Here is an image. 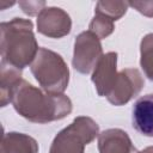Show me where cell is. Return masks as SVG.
Instances as JSON below:
<instances>
[{"mask_svg": "<svg viewBox=\"0 0 153 153\" xmlns=\"http://www.w3.org/2000/svg\"><path fill=\"white\" fill-rule=\"evenodd\" d=\"M12 105L25 120L45 124L60 121L72 112V100L63 93H49L22 79L13 90Z\"/></svg>", "mask_w": 153, "mask_h": 153, "instance_id": "obj_1", "label": "cell"}, {"mask_svg": "<svg viewBox=\"0 0 153 153\" xmlns=\"http://www.w3.org/2000/svg\"><path fill=\"white\" fill-rule=\"evenodd\" d=\"M32 29V22L24 18H13L0 24L1 61L19 69L31 66L39 50Z\"/></svg>", "mask_w": 153, "mask_h": 153, "instance_id": "obj_2", "label": "cell"}, {"mask_svg": "<svg viewBox=\"0 0 153 153\" xmlns=\"http://www.w3.org/2000/svg\"><path fill=\"white\" fill-rule=\"evenodd\" d=\"M30 69L45 92L63 93L68 87L69 69L67 63L60 54L48 48H39Z\"/></svg>", "mask_w": 153, "mask_h": 153, "instance_id": "obj_3", "label": "cell"}, {"mask_svg": "<svg viewBox=\"0 0 153 153\" xmlns=\"http://www.w3.org/2000/svg\"><path fill=\"white\" fill-rule=\"evenodd\" d=\"M99 135V126L87 116H78L54 137L49 153H85V146Z\"/></svg>", "mask_w": 153, "mask_h": 153, "instance_id": "obj_4", "label": "cell"}, {"mask_svg": "<svg viewBox=\"0 0 153 153\" xmlns=\"http://www.w3.org/2000/svg\"><path fill=\"white\" fill-rule=\"evenodd\" d=\"M103 55L100 39L90 30L82 31L75 37L72 65L76 72L90 74Z\"/></svg>", "mask_w": 153, "mask_h": 153, "instance_id": "obj_5", "label": "cell"}, {"mask_svg": "<svg viewBox=\"0 0 153 153\" xmlns=\"http://www.w3.org/2000/svg\"><path fill=\"white\" fill-rule=\"evenodd\" d=\"M145 86L142 74L136 68H124L117 73L116 80L106 94V99L115 106H121L135 98Z\"/></svg>", "mask_w": 153, "mask_h": 153, "instance_id": "obj_6", "label": "cell"}, {"mask_svg": "<svg viewBox=\"0 0 153 153\" xmlns=\"http://www.w3.org/2000/svg\"><path fill=\"white\" fill-rule=\"evenodd\" d=\"M37 30L47 37L61 38L71 32L72 19L65 10L48 6L37 16Z\"/></svg>", "mask_w": 153, "mask_h": 153, "instance_id": "obj_7", "label": "cell"}, {"mask_svg": "<svg viewBox=\"0 0 153 153\" xmlns=\"http://www.w3.org/2000/svg\"><path fill=\"white\" fill-rule=\"evenodd\" d=\"M117 53L109 51L98 61L92 72L91 80L100 97H106L117 76Z\"/></svg>", "mask_w": 153, "mask_h": 153, "instance_id": "obj_8", "label": "cell"}, {"mask_svg": "<svg viewBox=\"0 0 153 153\" xmlns=\"http://www.w3.org/2000/svg\"><path fill=\"white\" fill-rule=\"evenodd\" d=\"M99 153H139L127 131L120 128L106 129L98 135Z\"/></svg>", "mask_w": 153, "mask_h": 153, "instance_id": "obj_9", "label": "cell"}, {"mask_svg": "<svg viewBox=\"0 0 153 153\" xmlns=\"http://www.w3.org/2000/svg\"><path fill=\"white\" fill-rule=\"evenodd\" d=\"M131 122L137 133L153 137V93L145 94L134 103Z\"/></svg>", "mask_w": 153, "mask_h": 153, "instance_id": "obj_10", "label": "cell"}, {"mask_svg": "<svg viewBox=\"0 0 153 153\" xmlns=\"http://www.w3.org/2000/svg\"><path fill=\"white\" fill-rule=\"evenodd\" d=\"M37 141L23 133H4L1 139V153H38Z\"/></svg>", "mask_w": 153, "mask_h": 153, "instance_id": "obj_11", "label": "cell"}, {"mask_svg": "<svg viewBox=\"0 0 153 153\" xmlns=\"http://www.w3.org/2000/svg\"><path fill=\"white\" fill-rule=\"evenodd\" d=\"M22 80V69L1 61L0 65V104L6 106L12 102V93L17 84Z\"/></svg>", "mask_w": 153, "mask_h": 153, "instance_id": "obj_12", "label": "cell"}, {"mask_svg": "<svg viewBox=\"0 0 153 153\" xmlns=\"http://www.w3.org/2000/svg\"><path fill=\"white\" fill-rule=\"evenodd\" d=\"M128 7V1H98L94 7V14H102L110 18L112 22H116L126 14Z\"/></svg>", "mask_w": 153, "mask_h": 153, "instance_id": "obj_13", "label": "cell"}, {"mask_svg": "<svg viewBox=\"0 0 153 153\" xmlns=\"http://www.w3.org/2000/svg\"><path fill=\"white\" fill-rule=\"evenodd\" d=\"M140 66L145 75L153 81V32L147 33L141 39Z\"/></svg>", "mask_w": 153, "mask_h": 153, "instance_id": "obj_14", "label": "cell"}, {"mask_svg": "<svg viewBox=\"0 0 153 153\" xmlns=\"http://www.w3.org/2000/svg\"><path fill=\"white\" fill-rule=\"evenodd\" d=\"M88 29L99 39H103V38L110 36L114 32L115 25H114V22L110 18H108L105 16H102V14H94L92 20L90 22Z\"/></svg>", "mask_w": 153, "mask_h": 153, "instance_id": "obj_15", "label": "cell"}, {"mask_svg": "<svg viewBox=\"0 0 153 153\" xmlns=\"http://www.w3.org/2000/svg\"><path fill=\"white\" fill-rule=\"evenodd\" d=\"M18 6L27 16H38L43 8H45V1H19Z\"/></svg>", "mask_w": 153, "mask_h": 153, "instance_id": "obj_16", "label": "cell"}, {"mask_svg": "<svg viewBox=\"0 0 153 153\" xmlns=\"http://www.w3.org/2000/svg\"><path fill=\"white\" fill-rule=\"evenodd\" d=\"M128 5L136 10L145 17L153 18V0H143V1H128Z\"/></svg>", "mask_w": 153, "mask_h": 153, "instance_id": "obj_17", "label": "cell"}, {"mask_svg": "<svg viewBox=\"0 0 153 153\" xmlns=\"http://www.w3.org/2000/svg\"><path fill=\"white\" fill-rule=\"evenodd\" d=\"M139 153H153V146H148V147H146L145 149L140 151Z\"/></svg>", "mask_w": 153, "mask_h": 153, "instance_id": "obj_18", "label": "cell"}, {"mask_svg": "<svg viewBox=\"0 0 153 153\" xmlns=\"http://www.w3.org/2000/svg\"><path fill=\"white\" fill-rule=\"evenodd\" d=\"M12 5H14V2H6V4H2V2L0 1V10H5L6 7L12 6Z\"/></svg>", "mask_w": 153, "mask_h": 153, "instance_id": "obj_19", "label": "cell"}]
</instances>
